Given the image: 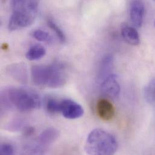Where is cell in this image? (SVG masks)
<instances>
[{"label": "cell", "mask_w": 155, "mask_h": 155, "mask_svg": "<svg viewBox=\"0 0 155 155\" xmlns=\"http://www.w3.org/2000/svg\"><path fill=\"white\" fill-rule=\"evenodd\" d=\"M39 2V0H10L8 30L13 31L31 25L36 18Z\"/></svg>", "instance_id": "cell-1"}, {"label": "cell", "mask_w": 155, "mask_h": 155, "mask_svg": "<svg viewBox=\"0 0 155 155\" xmlns=\"http://www.w3.org/2000/svg\"><path fill=\"white\" fill-rule=\"evenodd\" d=\"M31 76L35 85L52 88L64 86L67 80L65 68L59 63L34 65L31 70Z\"/></svg>", "instance_id": "cell-2"}, {"label": "cell", "mask_w": 155, "mask_h": 155, "mask_svg": "<svg viewBox=\"0 0 155 155\" xmlns=\"http://www.w3.org/2000/svg\"><path fill=\"white\" fill-rule=\"evenodd\" d=\"M117 149L118 143L115 138L101 129L90 132L84 146L86 153L90 155H114Z\"/></svg>", "instance_id": "cell-3"}, {"label": "cell", "mask_w": 155, "mask_h": 155, "mask_svg": "<svg viewBox=\"0 0 155 155\" xmlns=\"http://www.w3.org/2000/svg\"><path fill=\"white\" fill-rule=\"evenodd\" d=\"M8 101L21 112H28L40 106L39 95L34 91L22 87H10L6 92Z\"/></svg>", "instance_id": "cell-4"}, {"label": "cell", "mask_w": 155, "mask_h": 155, "mask_svg": "<svg viewBox=\"0 0 155 155\" xmlns=\"http://www.w3.org/2000/svg\"><path fill=\"white\" fill-rule=\"evenodd\" d=\"M61 113L67 119L75 120L83 115L84 109L76 101L70 99H65L61 101Z\"/></svg>", "instance_id": "cell-5"}, {"label": "cell", "mask_w": 155, "mask_h": 155, "mask_svg": "<svg viewBox=\"0 0 155 155\" xmlns=\"http://www.w3.org/2000/svg\"><path fill=\"white\" fill-rule=\"evenodd\" d=\"M101 91L104 95L111 98H117L120 93V86L117 77L110 74L101 81Z\"/></svg>", "instance_id": "cell-6"}, {"label": "cell", "mask_w": 155, "mask_h": 155, "mask_svg": "<svg viewBox=\"0 0 155 155\" xmlns=\"http://www.w3.org/2000/svg\"><path fill=\"white\" fill-rule=\"evenodd\" d=\"M145 15V5L142 0H134L130 4V18L135 27H141Z\"/></svg>", "instance_id": "cell-7"}, {"label": "cell", "mask_w": 155, "mask_h": 155, "mask_svg": "<svg viewBox=\"0 0 155 155\" xmlns=\"http://www.w3.org/2000/svg\"><path fill=\"white\" fill-rule=\"evenodd\" d=\"M96 109L98 117L102 120L110 121L115 116V107L113 104L106 98H100L97 102Z\"/></svg>", "instance_id": "cell-8"}, {"label": "cell", "mask_w": 155, "mask_h": 155, "mask_svg": "<svg viewBox=\"0 0 155 155\" xmlns=\"http://www.w3.org/2000/svg\"><path fill=\"white\" fill-rule=\"evenodd\" d=\"M6 71L11 78L21 83L24 84L28 81L27 69L23 63L10 65L7 67Z\"/></svg>", "instance_id": "cell-9"}, {"label": "cell", "mask_w": 155, "mask_h": 155, "mask_svg": "<svg viewBox=\"0 0 155 155\" xmlns=\"http://www.w3.org/2000/svg\"><path fill=\"white\" fill-rule=\"evenodd\" d=\"M59 136V131L53 127H49L42 132L38 138V144L42 149L55 141Z\"/></svg>", "instance_id": "cell-10"}, {"label": "cell", "mask_w": 155, "mask_h": 155, "mask_svg": "<svg viewBox=\"0 0 155 155\" xmlns=\"http://www.w3.org/2000/svg\"><path fill=\"white\" fill-rule=\"evenodd\" d=\"M121 33L124 40L129 44L134 46L140 44V36L137 30L134 27L124 24L121 27Z\"/></svg>", "instance_id": "cell-11"}, {"label": "cell", "mask_w": 155, "mask_h": 155, "mask_svg": "<svg viewBox=\"0 0 155 155\" xmlns=\"http://www.w3.org/2000/svg\"><path fill=\"white\" fill-rule=\"evenodd\" d=\"M46 54L45 48L41 45H35L27 51L25 57L29 61H37L42 58Z\"/></svg>", "instance_id": "cell-12"}, {"label": "cell", "mask_w": 155, "mask_h": 155, "mask_svg": "<svg viewBox=\"0 0 155 155\" xmlns=\"http://www.w3.org/2000/svg\"><path fill=\"white\" fill-rule=\"evenodd\" d=\"M112 67V58L110 55H106L103 59L100 67L99 79L100 82L105 78L112 74L110 71Z\"/></svg>", "instance_id": "cell-13"}, {"label": "cell", "mask_w": 155, "mask_h": 155, "mask_svg": "<svg viewBox=\"0 0 155 155\" xmlns=\"http://www.w3.org/2000/svg\"><path fill=\"white\" fill-rule=\"evenodd\" d=\"M144 95L146 101L152 105H155V78L144 87Z\"/></svg>", "instance_id": "cell-14"}, {"label": "cell", "mask_w": 155, "mask_h": 155, "mask_svg": "<svg viewBox=\"0 0 155 155\" xmlns=\"http://www.w3.org/2000/svg\"><path fill=\"white\" fill-rule=\"evenodd\" d=\"M31 35L33 38L38 41L51 44L53 42V38L46 31L42 29H36L33 30Z\"/></svg>", "instance_id": "cell-15"}, {"label": "cell", "mask_w": 155, "mask_h": 155, "mask_svg": "<svg viewBox=\"0 0 155 155\" xmlns=\"http://www.w3.org/2000/svg\"><path fill=\"white\" fill-rule=\"evenodd\" d=\"M46 109L50 114H56L61 113V101L56 98L50 97L46 101Z\"/></svg>", "instance_id": "cell-16"}, {"label": "cell", "mask_w": 155, "mask_h": 155, "mask_svg": "<svg viewBox=\"0 0 155 155\" xmlns=\"http://www.w3.org/2000/svg\"><path fill=\"white\" fill-rule=\"evenodd\" d=\"M47 24L48 27L55 33L56 35L57 36L58 38L59 39L60 42L62 44H64L66 42L67 38L64 33L62 31L61 28L54 21H53L50 19H47Z\"/></svg>", "instance_id": "cell-17"}, {"label": "cell", "mask_w": 155, "mask_h": 155, "mask_svg": "<svg viewBox=\"0 0 155 155\" xmlns=\"http://www.w3.org/2000/svg\"><path fill=\"white\" fill-rule=\"evenodd\" d=\"M0 153L2 155H13L14 153V148L10 144H1L0 147Z\"/></svg>", "instance_id": "cell-18"}, {"label": "cell", "mask_w": 155, "mask_h": 155, "mask_svg": "<svg viewBox=\"0 0 155 155\" xmlns=\"http://www.w3.org/2000/svg\"><path fill=\"white\" fill-rule=\"evenodd\" d=\"M24 136L30 137L35 133V129L33 127H27L23 130Z\"/></svg>", "instance_id": "cell-19"}, {"label": "cell", "mask_w": 155, "mask_h": 155, "mask_svg": "<svg viewBox=\"0 0 155 155\" xmlns=\"http://www.w3.org/2000/svg\"></svg>", "instance_id": "cell-20"}]
</instances>
